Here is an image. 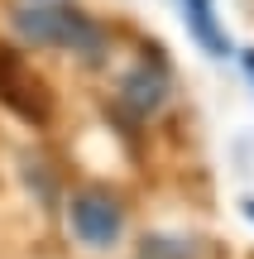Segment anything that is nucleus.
Instances as JSON below:
<instances>
[{"mask_svg": "<svg viewBox=\"0 0 254 259\" xmlns=\"http://www.w3.org/2000/svg\"><path fill=\"white\" fill-rule=\"evenodd\" d=\"M15 34L34 48L77 53L86 63H101V53H106V29L91 15L63 5V0H29L24 10H15Z\"/></svg>", "mask_w": 254, "mask_h": 259, "instance_id": "obj_1", "label": "nucleus"}, {"mask_svg": "<svg viewBox=\"0 0 254 259\" xmlns=\"http://www.w3.org/2000/svg\"><path fill=\"white\" fill-rule=\"evenodd\" d=\"M67 226H72V235L86 250H111L125 235V206L106 187H82L67 202Z\"/></svg>", "mask_w": 254, "mask_h": 259, "instance_id": "obj_2", "label": "nucleus"}, {"mask_svg": "<svg viewBox=\"0 0 254 259\" xmlns=\"http://www.w3.org/2000/svg\"><path fill=\"white\" fill-rule=\"evenodd\" d=\"M163 96H168V72H163L159 63H154V67L139 63L134 72H125V82H120V106H125L130 115H139V120L159 111Z\"/></svg>", "mask_w": 254, "mask_h": 259, "instance_id": "obj_3", "label": "nucleus"}, {"mask_svg": "<svg viewBox=\"0 0 254 259\" xmlns=\"http://www.w3.org/2000/svg\"><path fill=\"white\" fill-rule=\"evenodd\" d=\"M24 92H43V82H38V77L24 67V58H19V53H0V96H5V101L15 106L19 115H29V120H43V111H38V106L29 101Z\"/></svg>", "mask_w": 254, "mask_h": 259, "instance_id": "obj_4", "label": "nucleus"}, {"mask_svg": "<svg viewBox=\"0 0 254 259\" xmlns=\"http://www.w3.org/2000/svg\"><path fill=\"white\" fill-rule=\"evenodd\" d=\"M182 10H187V24H192V34H197V44L207 48L211 58H226L230 38H226V29H221V19H216V0H182Z\"/></svg>", "mask_w": 254, "mask_h": 259, "instance_id": "obj_5", "label": "nucleus"}, {"mask_svg": "<svg viewBox=\"0 0 254 259\" xmlns=\"http://www.w3.org/2000/svg\"><path fill=\"white\" fill-rule=\"evenodd\" d=\"M240 63H245V72H249V82H254V48H245V53H240Z\"/></svg>", "mask_w": 254, "mask_h": 259, "instance_id": "obj_6", "label": "nucleus"}, {"mask_svg": "<svg viewBox=\"0 0 254 259\" xmlns=\"http://www.w3.org/2000/svg\"><path fill=\"white\" fill-rule=\"evenodd\" d=\"M245 216H249V221H254V197H249V202H245Z\"/></svg>", "mask_w": 254, "mask_h": 259, "instance_id": "obj_7", "label": "nucleus"}]
</instances>
